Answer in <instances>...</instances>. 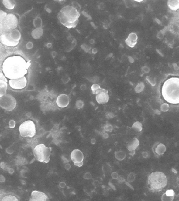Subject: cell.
I'll return each mask as SVG.
<instances>
[{
	"label": "cell",
	"instance_id": "cell-1",
	"mask_svg": "<svg viewBox=\"0 0 179 201\" xmlns=\"http://www.w3.org/2000/svg\"><path fill=\"white\" fill-rule=\"evenodd\" d=\"M30 65V62H26L21 56H10L3 62L2 72L7 78L18 79L27 74Z\"/></svg>",
	"mask_w": 179,
	"mask_h": 201
},
{
	"label": "cell",
	"instance_id": "cell-2",
	"mask_svg": "<svg viewBox=\"0 0 179 201\" xmlns=\"http://www.w3.org/2000/svg\"><path fill=\"white\" fill-rule=\"evenodd\" d=\"M161 95L167 103L179 104V77H171L164 82L161 87Z\"/></svg>",
	"mask_w": 179,
	"mask_h": 201
},
{
	"label": "cell",
	"instance_id": "cell-3",
	"mask_svg": "<svg viewBox=\"0 0 179 201\" xmlns=\"http://www.w3.org/2000/svg\"><path fill=\"white\" fill-rule=\"evenodd\" d=\"M80 15L76 8L68 5L62 8L58 14V18L62 25L72 29L76 27L78 23Z\"/></svg>",
	"mask_w": 179,
	"mask_h": 201
},
{
	"label": "cell",
	"instance_id": "cell-4",
	"mask_svg": "<svg viewBox=\"0 0 179 201\" xmlns=\"http://www.w3.org/2000/svg\"><path fill=\"white\" fill-rule=\"evenodd\" d=\"M147 184L150 191L153 193H159L167 186V178L163 172H153L148 175Z\"/></svg>",
	"mask_w": 179,
	"mask_h": 201
},
{
	"label": "cell",
	"instance_id": "cell-5",
	"mask_svg": "<svg viewBox=\"0 0 179 201\" xmlns=\"http://www.w3.org/2000/svg\"><path fill=\"white\" fill-rule=\"evenodd\" d=\"M18 25V19L14 14H8L3 19L0 20L1 33L10 32L15 30Z\"/></svg>",
	"mask_w": 179,
	"mask_h": 201
},
{
	"label": "cell",
	"instance_id": "cell-6",
	"mask_svg": "<svg viewBox=\"0 0 179 201\" xmlns=\"http://www.w3.org/2000/svg\"><path fill=\"white\" fill-rule=\"evenodd\" d=\"M52 148L46 147L44 144H39L35 147L33 153L35 158L40 162L47 163L50 160Z\"/></svg>",
	"mask_w": 179,
	"mask_h": 201
},
{
	"label": "cell",
	"instance_id": "cell-7",
	"mask_svg": "<svg viewBox=\"0 0 179 201\" xmlns=\"http://www.w3.org/2000/svg\"><path fill=\"white\" fill-rule=\"evenodd\" d=\"M21 35L19 31L15 29L10 32L1 33L0 39L3 44L8 46H17L21 39Z\"/></svg>",
	"mask_w": 179,
	"mask_h": 201
},
{
	"label": "cell",
	"instance_id": "cell-8",
	"mask_svg": "<svg viewBox=\"0 0 179 201\" xmlns=\"http://www.w3.org/2000/svg\"><path fill=\"white\" fill-rule=\"evenodd\" d=\"M20 135L23 137L32 138L36 134V127L34 122L32 120H27L19 126Z\"/></svg>",
	"mask_w": 179,
	"mask_h": 201
},
{
	"label": "cell",
	"instance_id": "cell-9",
	"mask_svg": "<svg viewBox=\"0 0 179 201\" xmlns=\"http://www.w3.org/2000/svg\"><path fill=\"white\" fill-rule=\"evenodd\" d=\"M17 102L12 96L8 94L0 97V106L4 110L11 111L15 108Z\"/></svg>",
	"mask_w": 179,
	"mask_h": 201
},
{
	"label": "cell",
	"instance_id": "cell-10",
	"mask_svg": "<svg viewBox=\"0 0 179 201\" xmlns=\"http://www.w3.org/2000/svg\"><path fill=\"white\" fill-rule=\"evenodd\" d=\"M71 158L75 166L81 167L83 165L84 156L83 152L79 149H75L71 154Z\"/></svg>",
	"mask_w": 179,
	"mask_h": 201
},
{
	"label": "cell",
	"instance_id": "cell-11",
	"mask_svg": "<svg viewBox=\"0 0 179 201\" xmlns=\"http://www.w3.org/2000/svg\"><path fill=\"white\" fill-rule=\"evenodd\" d=\"M9 84L12 89H23L27 85V79L25 76L18 79H10Z\"/></svg>",
	"mask_w": 179,
	"mask_h": 201
},
{
	"label": "cell",
	"instance_id": "cell-12",
	"mask_svg": "<svg viewBox=\"0 0 179 201\" xmlns=\"http://www.w3.org/2000/svg\"><path fill=\"white\" fill-rule=\"evenodd\" d=\"M96 94V100L99 104H105L109 100V95L107 90L102 88L99 89Z\"/></svg>",
	"mask_w": 179,
	"mask_h": 201
},
{
	"label": "cell",
	"instance_id": "cell-13",
	"mask_svg": "<svg viewBox=\"0 0 179 201\" xmlns=\"http://www.w3.org/2000/svg\"><path fill=\"white\" fill-rule=\"evenodd\" d=\"M29 201H50V200L45 193L39 191H34L32 192Z\"/></svg>",
	"mask_w": 179,
	"mask_h": 201
},
{
	"label": "cell",
	"instance_id": "cell-14",
	"mask_svg": "<svg viewBox=\"0 0 179 201\" xmlns=\"http://www.w3.org/2000/svg\"><path fill=\"white\" fill-rule=\"evenodd\" d=\"M152 152L154 153L155 157L159 158L164 155L167 150V148L163 143L156 142L152 148Z\"/></svg>",
	"mask_w": 179,
	"mask_h": 201
},
{
	"label": "cell",
	"instance_id": "cell-15",
	"mask_svg": "<svg viewBox=\"0 0 179 201\" xmlns=\"http://www.w3.org/2000/svg\"><path fill=\"white\" fill-rule=\"evenodd\" d=\"M69 99L67 95L61 94L56 99V104L58 107L64 108L67 107L69 104Z\"/></svg>",
	"mask_w": 179,
	"mask_h": 201
},
{
	"label": "cell",
	"instance_id": "cell-16",
	"mask_svg": "<svg viewBox=\"0 0 179 201\" xmlns=\"http://www.w3.org/2000/svg\"><path fill=\"white\" fill-rule=\"evenodd\" d=\"M3 73H1L0 75V97L5 95L7 89V81Z\"/></svg>",
	"mask_w": 179,
	"mask_h": 201
},
{
	"label": "cell",
	"instance_id": "cell-17",
	"mask_svg": "<svg viewBox=\"0 0 179 201\" xmlns=\"http://www.w3.org/2000/svg\"><path fill=\"white\" fill-rule=\"evenodd\" d=\"M138 38V35L136 33H130L126 39V44L130 47L133 48L137 44Z\"/></svg>",
	"mask_w": 179,
	"mask_h": 201
},
{
	"label": "cell",
	"instance_id": "cell-18",
	"mask_svg": "<svg viewBox=\"0 0 179 201\" xmlns=\"http://www.w3.org/2000/svg\"><path fill=\"white\" fill-rule=\"evenodd\" d=\"M139 144H140L139 141L136 138H133V139H131L130 141H129V142L127 145V148L131 152L130 155H133H133L135 154V150L138 147Z\"/></svg>",
	"mask_w": 179,
	"mask_h": 201
},
{
	"label": "cell",
	"instance_id": "cell-19",
	"mask_svg": "<svg viewBox=\"0 0 179 201\" xmlns=\"http://www.w3.org/2000/svg\"><path fill=\"white\" fill-rule=\"evenodd\" d=\"M175 193L173 189H168L162 195L161 201H173Z\"/></svg>",
	"mask_w": 179,
	"mask_h": 201
},
{
	"label": "cell",
	"instance_id": "cell-20",
	"mask_svg": "<svg viewBox=\"0 0 179 201\" xmlns=\"http://www.w3.org/2000/svg\"><path fill=\"white\" fill-rule=\"evenodd\" d=\"M167 6L172 11H177L179 9V0H169L167 1Z\"/></svg>",
	"mask_w": 179,
	"mask_h": 201
},
{
	"label": "cell",
	"instance_id": "cell-21",
	"mask_svg": "<svg viewBox=\"0 0 179 201\" xmlns=\"http://www.w3.org/2000/svg\"><path fill=\"white\" fill-rule=\"evenodd\" d=\"M1 201H19L15 195L13 194H6L1 197Z\"/></svg>",
	"mask_w": 179,
	"mask_h": 201
},
{
	"label": "cell",
	"instance_id": "cell-22",
	"mask_svg": "<svg viewBox=\"0 0 179 201\" xmlns=\"http://www.w3.org/2000/svg\"><path fill=\"white\" fill-rule=\"evenodd\" d=\"M3 4L6 9L9 10H13L15 8V1L11 0H3Z\"/></svg>",
	"mask_w": 179,
	"mask_h": 201
},
{
	"label": "cell",
	"instance_id": "cell-23",
	"mask_svg": "<svg viewBox=\"0 0 179 201\" xmlns=\"http://www.w3.org/2000/svg\"><path fill=\"white\" fill-rule=\"evenodd\" d=\"M115 158L119 161L123 160L126 157V153L122 151H115Z\"/></svg>",
	"mask_w": 179,
	"mask_h": 201
},
{
	"label": "cell",
	"instance_id": "cell-24",
	"mask_svg": "<svg viewBox=\"0 0 179 201\" xmlns=\"http://www.w3.org/2000/svg\"><path fill=\"white\" fill-rule=\"evenodd\" d=\"M133 129L137 132H140L143 130V126L142 124L140 122L137 121L133 124V127H132Z\"/></svg>",
	"mask_w": 179,
	"mask_h": 201
},
{
	"label": "cell",
	"instance_id": "cell-25",
	"mask_svg": "<svg viewBox=\"0 0 179 201\" xmlns=\"http://www.w3.org/2000/svg\"><path fill=\"white\" fill-rule=\"evenodd\" d=\"M144 85L143 83L141 82L138 83L136 87H135V90L136 93H140L144 90Z\"/></svg>",
	"mask_w": 179,
	"mask_h": 201
},
{
	"label": "cell",
	"instance_id": "cell-26",
	"mask_svg": "<svg viewBox=\"0 0 179 201\" xmlns=\"http://www.w3.org/2000/svg\"><path fill=\"white\" fill-rule=\"evenodd\" d=\"M160 109L162 111L167 112L169 109V105L167 103H164L161 104V106L160 107Z\"/></svg>",
	"mask_w": 179,
	"mask_h": 201
},
{
	"label": "cell",
	"instance_id": "cell-27",
	"mask_svg": "<svg viewBox=\"0 0 179 201\" xmlns=\"http://www.w3.org/2000/svg\"><path fill=\"white\" fill-rule=\"evenodd\" d=\"M100 86L97 85V84H94L91 86V90H92V93L94 94H95L97 91H98L99 89H100Z\"/></svg>",
	"mask_w": 179,
	"mask_h": 201
},
{
	"label": "cell",
	"instance_id": "cell-28",
	"mask_svg": "<svg viewBox=\"0 0 179 201\" xmlns=\"http://www.w3.org/2000/svg\"><path fill=\"white\" fill-rule=\"evenodd\" d=\"M135 179V174L133 173H131L130 174H129L128 178H127V180L129 182H133V181Z\"/></svg>",
	"mask_w": 179,
	"mask_h": 201
},
{
	"label": "cell",
	"instance_id": "cell-29",
	"mask_svg": "<svg viewBox=\"0 0 179 201\" xmlns=\"http://www.w3.org/2000/svg\"><path fill=\"white\" fill-rule=\"evenodd\" d=\"M141 70H142L143 72H144L145 73H148L149 72H150V69L148 67H146V66L143 67L141 68Z\"/></svg>",
	"mask_w": 179,
	"mask_h": 201
},
{
	"label": "cell",
	"instance_id": "cell-30",
	"mask_svg": "<svg viewBox=\"0 0 179 201\" xmlns=\"http://www.w3.org/2000/svg\"><path fill=\"white\" fill-rule=\"evenodd\" d=\"M146 79L148 80L149 82L150 83L152 86L155 85V81H154V80H153L152 79H151V78L149 77H146Z\"/></svg>",
	"mask_w": 179,
	"mask_h": 201
},
{
	"label": "cell",
	"instance_id": "cell-31",
	"mask_svg": "<svg viewBox=\"0 0 179 201\" xmlns=\"http://www.w3.org/2000/svg\"><path fill=\"white\" fill-rule=\"evenodd\" d=\"M164 34L163 33V32L162 31H160V32H159V33L158 34V35H157V37H158V38H159V39H162L163 37H164Z\"/></svg>",
	"mask_w": 179,
	"mask_h": 201
},
{
	"label": "cell",
	"instance_id": "cell-32",
	"mask_svg": "<svg viewBox=\"0 0 179 201\" xmlns=\"http://www.w3.org/2000/svg\"><path fill=\"white\" fill-rule=\"evenodd\" d=\"M15 123L13 120H11L10 121V123H9V127H10V128H14L15 127Z\"/></svg>",
	"mask_w": 179,
	"mask_h": 201
},
{
	"label": "cell",
	"instance_id": "cell-33",
	"mask_svg": "<svg viewBox=\"0 0 179 201\" xmlns=\"http://www.w3.org/2000/svg\"><path fill=\"white\" fill-rule=\"evenodd\" d=\"M142 155H143V158H148L149 154L147 152H146V151L143 152V153Z\"/></svg>",
	"mask_w": 179,
	"mask_h": 201
},
{
	"label": "cell",
	"instance_id": "cell-34",
	"mask_svg": "<svg viewBox=\"0 0 179 201\" xmlns=\"http://www.w3.org/2000/svg\"><path fill=\"white\" fill-rule=\"evenodd\" d=\"M66 186V184L64 182H61L60 183V188H65Z\"/></svg>",
	"mask_w": 179,
	"mask_h": 201
},
{
	"label": "cell",
	"instance_id": "cell-35",
	"mask_svg": "<svg viewBox=\"0 0 179 201\" xmlns=\"http://www.w3.org/2000/svg\"><path fill=\"white\" fill-rule=\"evenodd\" d=\"M173 67H174V70H179V67H178V66H177V64H173Z\"/></svg>",
	"mask_w": 179,
	"mask_h": 201
},
{
	"label": "cell",
	"instance_id": "cell-36",
	"mask_svg": "<svg viewBox=\"0 0 179 201\" xmlns=\"http://www.w3.org/2000/svg\"><path fill=\"white\" fill-rule=\"evenodd\" d=\"M177 184H178V186H179V176L178 177V178H177Z\"/></svg>",
	"mask_w": 179,
	"mask_h": 201
}]
</instances>
